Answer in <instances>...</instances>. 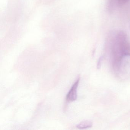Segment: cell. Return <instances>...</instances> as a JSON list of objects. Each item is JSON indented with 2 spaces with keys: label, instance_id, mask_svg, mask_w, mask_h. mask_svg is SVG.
Segmentation results:
<instances>
[{
  "label": "cell",
  "instance_id": "obj_3",
  "mask_svg": "<svg viewBox=\"0 0 130 130\" xmlns=\"http://www.w3.org/2000/svg\"><path fill=\"white\" fill-rule=\"evenodd\" d=\"M103 56H102L100 57L98 60V62H97V68L98 70H99L101 68V67H102V63L103 61Z\"/></svg>",
  "mask_w": 130,
  "mask_h": 130
},
{
  "label": "cell",
  "instance_id": "obj_1",
  "mask_svg": "<svg viewBox=\"0 0 130 130\" xmlns=\"http://www.w3.org/2000/svg\"><path fill=\"white\" fill-rule=\"evenodd\" d=\"M80 80L79 76L73 84L66 96V100L68 102H73L76 100L77 97V89Z\"/></svg>",
  "mask_w": 130,
  "mask_h": 130
},
{
  "label": "cell",
  "instance_id": "obj_2",
  "mask_svg": "<svg viewBox=\"0 0 130 130\" xmlns=\"http://www.w3.org/2000/svg\"><path fill=\"white\" fill-rule=\"evenodd\" d=\"M92 126L93 123L92 122L89 121H84L81 122L77 125L76 127L78 129L82 130L89 128L92 127Z\"/></svg>",
  "mask_w": 130,
  "mask_h": 130
},
{
  "label": "cell",
  "instance_id": "obj_4",
  "mask_svg": "<svg viewBox=\"0 0 130 130\" xmlns=\"http://www.w3.org/2000/svg\"><path fill=\"white\" fill-rule=\"evenodd\" d=\"M128 1V0H118L119 4H123L125 3Z\"/></svg>",
  "mask_w": 130,
  "mask_h": 130
}]
</instances>
